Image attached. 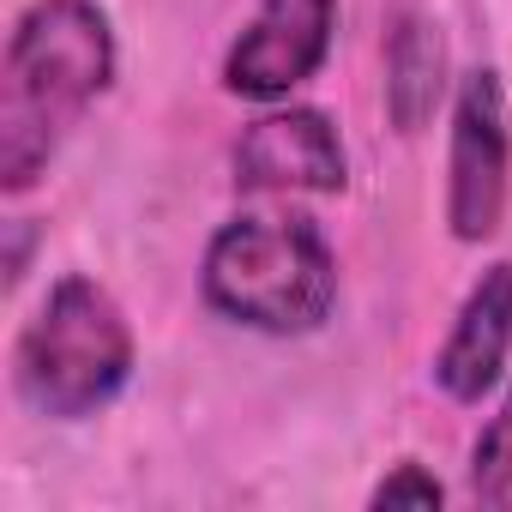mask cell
I'll return each instance as SVG.
<instances>
[{
	"mask_svg": "<svg viewBox=\"0 0 512 512\" xmlns=\"http://www.w3.org/2000/svg\"><path fill=\"white\" fill-rule=\"evenodd\" d=\"M115 79V31L97 0H37L0 67V187L25 193Z\"/></svg>",
	"mask_w": 512,
	"mask_h": 512,
	"instance_id": "cell-1",
	"label": "cell"
},
{
	"mask_svg": "<svg viewBox=\"0 0 512 512\" xmlns=\"http://www.w3.org/2000/svg\"><path fill=\"white\" fill-rule=\"evenodd\" d=\"M205 302L253 332L302 338L338 308V260L308 217H235L211 235L199 266Z\"/></svg>",
	"mask_w": 512,
	"mask_h": 512,
	"instance_id": "cell-2",
	"label": "cell"
},
{
	"mask_svg": "<svg viewBox=\"0 0 512 512\" xmlns=\"http://www.w3.org/2000/svg\"><path fill=\"white\" fill-rule=\"evenodd\" d=\"M133 380V326L97 278H61L13 350V386L37 416L85 422Z\"/></svg>",
	"mask_w": 512,
	"mask_h": 512,
	"instance_id": "cell-3",
	"label": "cell"
},
{
	"mask_svg": "<svg viewBox=\"0 0 512 512\" xmlns=\"http://www.w3.org/2000/svg\"><path fill=\"white\" fill-rule=\"evenodd\" d=\"M512 193V133H506V85L494 67L464 73L452 103V151H446V223L458 241H488L506 217Z\"/></svg>",
	"mask_w": 512,
	"mask_h": 512,
	"instance_id": "cell-4",
	"label": "cell"
},
{
	"mask_svg": "<svg viewBox=\"0 0 512 512\" xmlns=\"http://www.w3.org/2000/svg\"><path fill=\"white\" fill-rule=\"evenodd\" d=\"M332 31L338 0H260L247 31L223 55V85L253 103H278L326 67Z\"/></svg>",
	"mask_w": 512,
	"mask_h": 512,
	"instance_id": "cell-5",
	"label": "cell"
},
{
	"mask_svg": "<svg viewBox=\"0 0 512 512\" xmlns=\"http://www.w3.org/2000/svg\"><path fill=\"white\" fill-rule=\"evenodd\" d=\"M235 187L247 193H344L350 157L338 127L320 109L260 115L235 139Z\"/></svg>",
	"mask_w": 512,
	"mask_h": 512,
	"instance_id": "cell-6",
	"label": "cell"
},
{
	"mask_svg": "<svg viewBox=\"0 0 512 512\" xmlns=\"http://www.w3.org/2000/svg\"><path fill=\"white\" fill-rule=\"evenodd\" d=\"M506 356H512V266L500 260L470 284V296L434 356V380L452 404H482V392H494Z\"/></svg>",
	"mask_w": 512,
	"mask_h": 512,
	"instance_id": "cell-7",
	"label": "cell"
},
{
	"mask_svg": "<svg viewBox=\"0 0 512 512\" xmlns=\"http://www.w3.org/2000/svg\"><path fill=\"white\" fill-rule=\"evenodd\" d=\"M446 91V43L422 13H404L386 43V109L404 133H422Z\"/></svg>",
	"mask_w": 512,
	"mask_h": 512,
	"instance_id": "cell-8",
	"label": "cell"
},
{
	"mask_svg": "<svg viewBox=\"0 0 512 512\" xmlns=\"http://www.w3.org/2000/svg\"><path fill=\"white\" fill-rule=\"evenodd\" d=\"M470 500L488 512H512V386L470 446Z\"/></svg>",
	"mask_w": 512,
	"mask_h": 512,
	"instance_id": "cell-9",
	"label": "cell"
},
{
	"mask_svg": "<svg viewBox=\"0 0 512 512\" xmlns=\"http://www.w3.org/2000/svg\"><path fill=\"white\" fill-rule=\"evenodd\" d=\"M440 500H446V488H440L422 464H398V470L368 494L374 512H398V506H422V512H428V506H440Z\"/></svg>",
	"mask_w": 512,
	"mask_h": 512,
	"instance_id": "cell-10",
	"label": "cell"
}]
</instances>
